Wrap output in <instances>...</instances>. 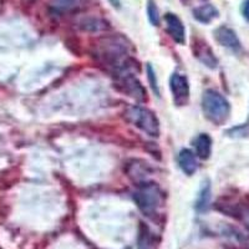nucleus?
I'll list each match as a JSON object with an SVG mask.
<instances>
[{
    "label": "nucleus",
    "instance_id": "nucleus-1",
    "mask_svg": "<svg viewBox=\"0 0 249 249\" xmlns=\"http://www.w3.org/2000/svg\"><path fill=\"white\" fill-rule=\"evenodd\" d=\"M202 108L204 116L214 124H222L228 120L231 105L226 97L215 90L204 91L202 97Z\"/></svg>",
    "mask_w": 249,
    "mask_h": 249
},
{
    "label": "nucleus",
    "instance_id": "nucleus-2",
    "mask_svg": "<svg viewBox=\"0 0 249 249\" xmlns=\"http://www.w3.org/2000/svg\"><path fill=\"white\" fill-rule=\"evenodd\" d=\"M133 199L142 213L152 218L159 214V211L163 206V193L155 183L143 184L135 192Z\"/></svg>",
    "mask_w": 249,
    "mask_h": 249
},
{
    "label": "nucleus",
    "instance_id": "nucleus-3",
    "mask_svg": "<svg viewBox=\"0 0 249 249\" xmlns=\"http://www.w3.org/2000/svg\"><path fill=\"white\" fill-rule=\"evenodd\" d=\"M126 121L151 137L160 136V122L155 113L142 106H131L124 112Z\"/></svg>",
    "mask_w": 249,
    "mask_h": 249
},
{
    "label": "nucleus",
    "instance_id": "nucleus-4",
    "mask_svg": "<svg viewBox=\"0 0 249 249\" xmlns=\"http://www.w3.org/2000/svg\"><path fill=\"white\" fill-rule=\"evenodd\" d=\"M170 88L173 95V101L177 106L187 105L190 100V84L184 75L175 72L170 79Z\"/></svg>",
    "mask_w": 249,
    "mask_h": 249
},
{
    "label": "nucleus",
    "instance_id": "nucleus-5",
    "mask_svg": "<svg viewBox=\"0 0 249 249\" xmlns=\"http://www.w3.org/2000/svg\"><path fill=\"white\" fill-rule=\"evenodd\" d=\"M119 85L124 88V91L130 96L135 97L139 101L146 100V91L142 88V85L137 81L136 77H133L130 72H124L119 75Z\"/></svg>",
    "mask_w": 249,
    "mask_h": 249
},
{
    "label": "nucleus",
    "instance_id": "nucleus-6",
    "mask_svg": "<svg viewBox=\"0 0 249 249\" xmlns=\"http://www.w3.org/2000/svg\"><path fill=\"white\" fill-rule=\"evenodd\" d=\"M164 21H166V30L173 41L179 45H183L186 43V30H184V25L181 19L176 14L168 13L164 17Z\"/></svg>",
    "mask_w": 249,
    "mask_h": 249
},
{
    "label": "nucleus",
    "instance_id": "nucleus-7",
    "mask_svg": "<svg viewBox=\"0 0 249 249\" xmlns=\"http://www.w3.org/2000/svg\"><path fill=\"white\" fill-rule=\"evenodd\" d=\"M214 37L218 43L221 44L222 46H224V48H228L234 51L241 50V41L238 39L235 31L228 28V26H219L214 31Z\"/></svg>",
    "mask_w": 249,
    "mask_h": 249
},
{
    "label": "nucleus",
    "instance_id": "nucleus-8",
    "mask_svg": "<svg viewBox=\"0 0 249 249\" xmlns=\"http://www.w3.org/2000/svg\"><path fill=\"white\" fill-rule=\"evenodd\" d=\"M195 55L198 57L199 61H202L206 66L210 69L217 68V57L213 54L212 49L208 46L207 43H202V41H196L195 43Z\"/></svg>",
    "mask_w": 249,
    "mask_h": 249
},
{
    "label": "nucleus",
    "instance_id": "nucleus-9",
    "mask_svg": "<svg viewBox=\"0 0 249 249\" xmlns=\"http://www.w3.org/2000/svg\"><path fill=\"white\" fill-rule=\"evenodd\" d=\"M218 15H219V12L212 4H204V5L193 9V17L202 24L212 23L213 20L217 19Z\"/></svg>",
    "mask_w": 249,
    "mask_h": 249
},
{
    "label": "nucleus",
    "instance_id": "nucleus-10",
    "mask_svg": "<svg viewBox=\"0 0 249 249\" xmlns=\"http://www.w3.org/2000/svg\"><path fill=\"white\" fill-rule=\"evenodd\" d=\"M178 164L186 175L192 176L197 171V159L191 150H182L178 153Z\"/></svg>",
    "mask_w": 249,
    "mask_h": 249
},
{
    "label": "nucleus",
    "instance_id": "nucleus-11",
    "mask_svg": "<svg viewBox=\"0 0 249 249\" xmlns=\"http://www.w3.org/2000/svg\"><path fill=\"white\" fill-rule=\"evenodd\" d=\"M137 249H157V241L146 224L141 223L137 237Z\"/></svg>",
    "mask_w": 249,
    "mask_h": 249
},
{
    "label": "nucleus",
    "instance_id": "nucleus-12",
    "mask_svg": "<svg viewBox=\"0 0 249 249\" xmlns=\"http://www.w3.org/2000/svg\"><path fill=\"white\" fill-rule=\"evenodd\" d=\"M196 155L201 160L210 159L211 152H212V139L207 133H201L197 139L195 140Z\"/></svg>",
    "mask_w": 249,
    "mask_h": 249
},
{
    "label": "nucleus",
    "instance_id": "nucleus-13",
    "mask_svg": "<svg viewBox=\"0 0 249 249\" xmlns=\"http://www.w3.org/2000/svg\"><path fill=\"white\" fill-rule=\"evenodd\" d=\"M211 202V184L207 181L202 184L201 190H199L197 199H196V210L198 212H203L208 208Z\"/></svg>",
    "mask_w": 249,
    "mask_h": 249
},
{
    "label": "nucleus",
    "instance_id": "nucleus-14",
    "mask_svg": "<svg viewBox=\"0 0 249 249\" xmlns=\"http://www.w3.org/2000/svg\"><path fill=\"white\" fill-rule=\"evenodd\" d=\"M147 15H148V20H150V23L152 24L153 26H159L160 25V12L159 8L156 5V3L153 0H148L147 3Z\"/></svg>",
    "mask_w": 249,
    "mask_h": 249
},
{
    "label": "nucleus",
    "instance_id": "nucleus-15",
    "mask_svg": "<svg viewBox=\"0 0 249 249\" xmlns=\"http://www.w3.org/2000/svg\"><path fill=\"white\" fill-rule=\"evenodd\" d=\"M147 77H148V82H150V86L152 88L153 92L160 96V88H159V82H157V77H156L155 74V70L151 66V64L147 65Z\"/></svg>",
    "mask_w": 249,
    "mask_h": 249
},
{
    "label": "nucleus",
    "instance_id": "nucleus-16",
    "mask_svg": "<svg viewBox=\"0 0 249 249\" xmlns=\"http://www.w3.org/2000/svg\"><path fill=\"white\" fill-rule=\"evenodd\" d=\"M228 135L232 137H244L249 135V126L248 124H243L239 127H234L232 130L228 131Z\"/></svg>",
    "mask_w": 249,
    "mask_h": 249
},
{
    "label": "nucleus",
    "instance_id": "nucleus-17",
    "mask_svg": "<svg viewBox=\"0 0 249 249\" xmlns=\"http://www.w3.org/2000/svg\"><path fill=\"white\" fill-rule=\"evenodd\" d=\"M242 15L247 21H249V0H244L242 4Z\"/></svg>",
    "mask_w": 249,
    "mask_h": 249
}]
</instances>
